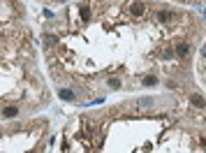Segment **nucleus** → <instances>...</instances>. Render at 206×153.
Returning a JSON list of instances; mask_svg holds the SVG:
<instances>
[{
  "label": "nucleus",
  "mask_w": 206,
  "mask_h": 153,
  "mask_svg": "<svg viewBox=\"0 0 206 153\" xmlns=\"http://www.w3.org/2000/svg\"><path fill=\"white\" fill-rule=\"evenodd\" d=\"M174 19H176L174 12H160V14H158V21H162V23H171Z\"/></svg>",
  "instance_id": "nucleus-1"
},
{
  "label": "nucleus",
  "mask_w": 206,
  "mask_h": 153,
  "mask_svg": "<svg viewBox=\"0 0 206 153\" xmlns=\"http://www.w3.org/2000/svg\"><path fill=\"white\" fill-rule=\"evenodd\" d=\"M2 116H5V118H12V116H16V107H7L5 111H2Z\"/></svg>",
  "instance_id": "nucleus-4"
},
{
  "label": "nucleus",
  "mask_w": 206,
  "mask_h": 153,
  "mask_svg": "<svg viewBox=\"0 0 206 153\" xmlns=\"http://www.w3.org/2000/svg\"><path fill=\"white\" fill-rule=\"evenodd\" d=\"M60 98H63V100H74V95H72L70 91H63V93H60Z\"/></svg>",
  "instance_id": "nucleus-6"
},
{
  "label": "nucleus",
  "mask_w": 206,
  "mask_h": 153,
  "mask_svg": "<svg viewBox=\"0 0 206 153\" xmlns=\"http://www.w3.org/2000/svg\"><path fill=\"white\" fill-rule=\"evenodd\" d=\"M88 14H90V9H88V7H86V5H84V7H81V16H84V21L88 19Z\"/></svg>",
  "instance_id": "nucleus-8"
},
{
  "label": "nucleus",
  "mask_w": 206,
  "mask_h": 153,
  "mask_svg": "<svg viewBox=\"0 0 206 153\" xmlns=\"http://www.w3.org/2000/svg\"><path fill=\"white\" fill-rule=\"evenodd\" d=\"M192 105H197V107H204V98H199V95H192Z\"/></svg>",
  "instance_id": "nucleus-5"
},
{
  "label": "nucleus",
  "mask_w": 206,
  "mask_h": 153,
  "mask_svg": "<svg viewBox=\"0 0 206 153\" xmlns=\"http://www.w3.org/2000/svg\"><path fill=\"white\" fill-rule=\"evenodd\" d=\"M144 84H146V86H155V84H158V79H153V77H148V79H144Z\"/></svg>",
  "instance_id": "nucleus-7"
},
{
  "label": "nucleus",
  "mask_w": 206,
  "mask_h": 153,
  "mask_svg": "<svg viewBox=\"0 0 206 153\" xmlns=\"http://www.w3.org/2000/svg\"><path fill=\"white\" fill-rule=\"evenodd\" d=\"M130 14H132V16H141L144 14V5L141 2H132V5H130Z\"/></svg>",
  "instance_id": "nucleus-2"
},
{
  "label": "nucleus",
  "mask_w": 206,
  "mask_h": 153,
  "mask_svg": "<svg viewBox=\"0 0 206 153\" xmlns=\"http://www.w3.org/2000/svg\"><path fill=\"white\" fill-rule=\"evenodd\" d=\"M188 51H190V47H188L185 42H181V44H176V53H178V56H185Z\"/></svg>",
  "instance_id": "nucleus-3"
}]
</instances>
